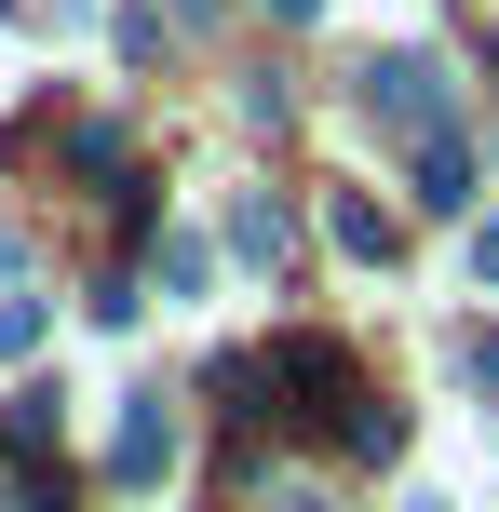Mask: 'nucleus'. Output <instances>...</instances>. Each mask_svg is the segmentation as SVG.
<instances>
[{
	"instance_id": "obj_2",
	"label": "nucleus",
	"mask_w": 499,
	"mask_h": 512,
	"mask_svg": "<svg viewBox=\"0 0 499 512\" xmlns=\"http://www.w3.org/2000/svg\"><path fill=\"white\" fill-rule=\"evenodd\" d=\"M365 108H378V122H446V68H419V54H378V68H365Z\"/></svg>"
},
{
	"instance_id": "obj_10",
	"label": "nucleus",
	"mask_w": 499,
	"mask_h": 512,
	"mask_svg": "<svg viewBox=\"0 0 499 512\" xmlns=\"http://www.w3.org/2000/svg\"><path fill=\"white\" fill-rule=\"evenodd\" d=\"M284 512H311V499H284Z\"/></svg>"
},
{
	"instance_id": "obj_8",
	"label": "nucleus",
	"mask_w": 499,
	"mask_h": 512,
	"mask_svg": "<svg viewBox=\"0 0 499 512\" xmlns=\"http://www.w3.org/2000/svg\"><path fill=\"white\" fill-rule=\"evenodd\" d=\"M473 364H486V378H499V337H486V351H473Z\"/></svg>"
},
{
	"instance_id": "obj_9",
	"label": "nucleus",
	"mask_w": 499,
	"mask_h": 512,
	"mask_svg": "<svg viewBox=\"0 0 499 512\" xmlns=\"http://www.w3.org/2000/svg\"><path fill=\"white\" fill-rule=\"evenodd\" d=\"M189 14H216V0H189Z\"/></svg>"
},
{
	"instance_id": "obj_11",
	"label": "nucleus",
	"mask_w": 499,
	"mask_h": 512,
	"mask_svg": "<svg viewBox=\"0 0 499 512\" xmlns=\"http://www.w3.org/2000/svg\"><path fill=\"white\" fill-rule=\"evenodd\" d=\"M486 68H499V41H486Z\"/></svg>"
},
{
	"instance_id": "obj_5",
	"label": "nucleus",
	"mask_w": 499,
	"mask_h": 512,
	"mask_svg": "<svg viewBox=\"0 0 499 512\" xmlns=\"http://www.w3.org/2000/svg\"><path fill=\"white\" fill-rule=\"evenodd\" d=\"M324 216H338V243H351V256H392V216H378V203H351V189H338Z\"/></svg>"
},
{
	"instance_id": "obj_6",
	"label": "nucleus",
	"mask_w": 499,
	"mask_h": 512,
	"mask_svg": "<svg viewBox=\"0 0 499 512\" xmlns=\"http://www.w3.org/2000/svg\"><path fill=\"white\" fill-rule=\"evenodd\" d=\"M473 270H486V283H499V216H486V230H473Z\"/></svg>"
},
{
	"instance_id": "obj_1",
	"label": "nucleus",
	"mask_w": 499,
	"mask_h": 512,
	"mask_svg": "<svg viewBox=\"0 0 499 512\" xmlns=\"http://www.w3.org/2000/svg\"><path fill=\"white\" fill-rule=\"evenodd\" d=\"M162 472H176V405H162V391H135L122 432H108V486H162Z\"/></svg>"
},
{
	"instance_id": "obj_3",
	"label": "nucleus",
	"mask_w": 499,
	"mask_h": 512,
	"mask_svg": "<svg viewBox=\"0 0 499 512\" xmlns=\"http://www.w3.org/2000/svg\"><path fill=\"white\" fill-rule=\"evenodd\" d=\"M419 203H432V216L473 203V149H459V122H432V135H419Z\"/></svg>"
},
{
	"instance_id": "obj_7",
	"label": "nucleus",
	"mask_w": 499,
	"mask_h": 512,
	"mask_svg": "<svg viewBox=\"0 0 499 512\" xmlns=\"http://www.w3.org/2000/svg\"><path fill=\"white\" fill-rule=\"evenodd\" d=\"M270 14H284V27H311V14H324V0H270Z\"/></svg>"
},
{
	"instance_id": "obj_4",
	"label": "nucleus",
	"mask_w": 499,
	"mask_h": 512,
	"mask_svg": "<svg viewBox=\"0 0 499 512\" xmlns=\"http://www.w3.org/2000/svg\"><path fill=\"white\" fill-rule=\"evenodd\" d=\"M230 243H243V256H284V243H297V216H284V203H243V216H230Z\"/></svg>"
}]
</instances>
